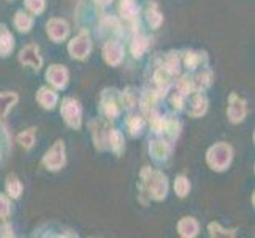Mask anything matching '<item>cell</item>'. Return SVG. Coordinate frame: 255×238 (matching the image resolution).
I'll use <instances>...</instances> for the list:
<instances>
[{
    "label": "cell",
    "instance_id": "4316f807",
    "mask_svg": "<svg viewBox=\"0 0 255 238\" xmlns=\"http://www.w3.org/2000/svg\"><path fill=\"white\" fill-rule=\"evenodd\" d=\"M95 2L99 3V5H102V6H107V5H110L111 0H95Z\"/></svg>",
    "mask_w": 255,
    "mask_h": 238
},
{
    "label": "cell",
    "instance_id": "9a60e30c",
    "mask_svg": "<svg viewBox=\"0 0 255 238\" xmlns=\"http://www.w3.org/2000/svg\"><path fill=\"white\" fill-rule=\"evenodd\" d=\"M32 24H33L32 17L29 14L22 13V11H19L14 17V25H16L19 32H29L30 27H32Z\"/></svg>",
    "mask_w": 255,
    "mask_h": 238
},
{
    "label": "cell",
    "instance_id": "4fadbf2b",
    "mask_svg": "<svg viewBox=\"0 0 255 238\" xmlns=\"http://www.w3.org/2000/svg\"><path fill=\"white\" fill-rule=\"evenodd\" d=\"M182 224L178 226L179 234L182 237H195L197 231H198V224L195 223L193 218H184V221H181Z\"/></svg>",
    "mask_w": 255,
    "mask_h": 238
},
{
    "label": "cell",
    "instance_id": "e0dca14e",
    "mask_svg": "<svg viewBox=\"0 0 255 238\" xmlns=\"http://www.w3.org/2000/svg\"><path fill=\"white\" fill-rule=\"evenodd\" d=\"M21 183L17 181V178L14 175H10L8 176V180H6V191H8V194L13 197V199H16V197H19V194H21Z\"/></svg>",
    "mask_w": 255,
    "mask_h": 238
},
{
    "label": "cell",
    "instance_id": "7a4b0ae2",
    "mask_svg": "<svg viewBox=\"0 0 255 238\" xmlns=\"http://www.w3.org/2000/svg\"><path fill=\"white\" fill-rule=\"evenodd\" d=\"M62 114L67 121L68 126H72L75 129H80L81 126V107L80 103L73 99H65L62 105Z\"/></svg>",
    "mask_w": 255,
    "mask_h": 238
},
{
    "label": "cell",
    "instance_id": "9c48e42d",
    "mask_svg": "<svg viewBox=\"0 0 255 238\" xmlns=\"http://www.w3.org/2000/svg\"><path fill=\"white\" fill-rule=\"evenodd\" d=\"M48 81H51L56 87H64L67 84V70L60 65H52L46 73Z\"/></svg>",
    "mask_w": 255,
    "mask_h": 238
},
{
    "label": "cell",
    "instance_id": "277c9868",
    "mask_svg": "<svg viewBox=\"0 0 255 238\" xmlns=\"http://www.w3.org/2000/svg\"><path fill=\"white\" fill-rule=\"evenodd\" d=\"M152 175V178H149V192L152 194V197L157 199V200H160V199H165L166 196V178L159 173V172H151Z\"/></svg>",
    "mask_w": 255,
    "mask_h": 238
},
{
    "label": "cell",
    "instance_id": "603a6c76",
    "mask_svg": "<svg viewBox=\"0 0 255 238\" xmlns=\"http://www.w3.org/2000/svg\"><path fill=\"white\" fill-rule=\"evenodd\" d=\"M110 138H111V148L113 149H119L122 146V135L116 130H111L110 134Z\"/></svg>",
    "mask_w": 255,
    "mask_h": 238
},
{
    "label": "cell",
    "instance_id": "5bb4252c",
    "mask_svg": "<svg viewBox=\"0 0 255 238\" xmlns=\"http://www.w3.org/2000/svg\"><path fill=\"white\" fill-rule=\"evenodd\" d=\"M138 11H139V8L136 6L133 0H121V13L124 17H127V19H133Z\"/></svg>",
    "mask_w": 255,
    "mask_h": 238
},
{
    "label": "cell",
    "instance_id": "8fae6325",
    "mask_svg": "<svg viewBox=\"0 0 255 238\" xmlns=\"http://www.w3.org/2000/svg\"><path fill=\"white\" fill-rule=\"evenodd\" d=\"M14 46V41L11 33L6 30L5 25H0V56H8Z\"/></svg>",
    "mask_w": 255,
    "mask_h": 238
},
{
    "label": "cell",
    "instance_id": "52a82bcc",
    "mask_svg": "<svg viewBox=\"0 0 255 238\" xmlns=\"http://www.w3.org/2000/svg\"><path fill=\"white\" fill-rule=\"evenodd\" d=\"M21 62L24 65H29L32 67L33 70H38L41 67V57L38 56V48L37 46H33V45H29V46H25L22 51H21Z\"/></svg>",
    "mask_w": 255,
    "mask_h": 238
},
{
    "label": "cell",
    "instance_id": "d6986e66",
    "mask_svg": "<svg viewBox=\"0 0 255 238\" xmlns=\"http://www.w3.org/2000/svg\"><path fill=\"white\" fill-rule=\"evenodd\" d=\"M147 48V38L144 37H136L133 40V45H131V52H133V56L138 57L143 54V51Z\"/></svg>",
    "mask_w": 255,
    "mask_h": 238
},
{
    "label": "cell",
    "instance_id": "5b68a950",
    "mask_svg": "<svg viewBox=\"0 0 255 238\" xmlns=\"http://www.w3.org/2000/svg\"><path fill=\"white\" fill-rule=\"evenodd\" d=\"M89 49H91L89 37H87L84 32L70 43V52H72V56L76 59H84L87 54H89Z\"/></svg>",
    "mask_w": 255,
    "mask_h": 238
},
{
    "label": "cell",
    "instance_id": "ba28073f",
    "mask_svg": "<svg viewBox=\"0 0 255 238\" xmlns=\"http://www.w3.org/2000/svg\"><path fill=\"white\" fill-rule=\"evenodd\" d=\"M68 33V25L65 21L62 19H51L48 24V35L54 40V41H60L67 37Z\"/></svg>",
    "mask_w": 255,
    "mask_h": 238
},
{
    "label": "cell",
    "instance_id": "7c38bea8",
    "mask_svg": "<svg viewBox=\"0 0 255 238\" xmlns=\"http://www.w3.org/2000/svg\"><path fill=\"white\" fill-rule=\"evenodd\" d=\"M37 99H38V102L41 103V107H43V108L51 110V108H54V105H56V102H57V95H56V92H52V91L46 89V87H41L40 92H38V95H37Z\"/></svg>",
    "mask_w": 255,
    "mask_h": 238
},
{
    "label": "cell",
    "instance_id": "ffe728a7",
    "mask_svg": "<svg viewBox=\"0 0 255 238\" xmlns=\"http://www.w3.org/2000/svg\"><path fill=\"white\" fill-rule=\"evenodd\" d=\"M17 140H19V143L24 146V148H32L33 146V142H35V137H33V129H29L22 132V134L17 135Z\"/></svg>",
    "mask_w": 255,
    "mask_h": 238
},
{
    "label": "cell",
    "instance_id": "cb8c5ba5",
    "mask_svg": "<svg viewBox=\"0 0 255 238\" xmlns=\"http://www.w3.org/2000/svg\"><path fill=\"white\" fill-rule=\"evenodd\" d=\"M128 127H130V132H131V135H136L139 130H141L143 127V122L139 118H133V119H130L128 121Z\"/></svg>",
    "mask_w": 255,
    "mask_h": 238
},
{
    "label": "cell",
    "instance_id": "8992f818",
    "mask_svg": "<svg viewBox=\"0 0 255 238\" xmlns=\"http://www.w3.org/2000/svg\"><path fill=\"white\" fill-rule=\"evenodd\" d=\"M228 116L232 122H240L246 116V105L236 94L230 95V107H228Z\"/></svg>",
    "mask_w": 255,
    "mask_h": 238
},
{
    "label": "cell",
    "instance_id": "44dd1931",
    "mask_svg": "<svg viewBox=\"0 0 255 238\" xmlns=\"http://www.w3.org/2000/svg\"><path fill=\"white\" fill-rule=\"evenodd\" d=\"M147 14H149V22H151L154 27H157L160 22H162V14H160V11L157 10V6L152 3V5H149V8H147Z\"/></svg>",
    "mask_w": 255,
    "mask_h": 238
},
{
    "label": "cell",
    "instance_id": "2e32d148",
    "mask_svg": "<svg viewBox=\"0 0 255 238\" xmlns=\"http://www.w3.org/2000/svg\"><path fill=\"white\" fill-rule=\"evenodd\" d=\"M17 100L14 94H0V116H5L6 111L13 107V103Z\"/></svg>",
    "mask_w": 255,
    "mask_h": 238
},
{
    "label": "cell",
    "instance_id": "484cf974",
    "mask_svg": "<svg viewBox=\"0 0 255 238\" xmlns=\"http://www.w3.org/2000/svg\"><path fill=\"white\" fill-rule=\"evenodd\" d=\"M8 215V202L3 196H0V218Z\"/></svg>",
    "mask_w": 255,
    "mask_h": 238
},
{
    "label": "cell",
    "instance_id": "7402d4cb",
    "mask_svg": "<svg viewBox=\"0 0 255 238\" xmlns=\"http://www.w3.org/2000/svg\"><path fill=\"white\" fill-rule=\"evenodd\" d=\"M25 5L30 8L32 13H41L45 10V0H25Z\"/></svg>",
    "mask_w": 255,
    "mask_h": 238
},
{
    "label": "cell",
    "instance_id": "6da1fadb",
    "mask_svg": "<svg viewBox=\"0 0 255 238\" xmlns=\"http://www.w3.org/2000/svg\"><path fill=\"white\" fill-rule=\"evenodd\" d=\"M209 153L216 154V157L208 156V161L214 170H225L232 161V148L227 145H217Z\"/></svg>",
    "mask_w": 255,
    "mask_h": 238
},
{
    "label": "cell",
    "instance_id": "d4e9b609",
    "mask_svg": "<svg viewBox=\"0 0 255 238\" xmlns=\"http://www.w3.org/2000/svg\"><path fill=\"white\" fill-rule=\"evenodd\" d=\"M198 60H200V57L197 54H193V52H189V54L186 56V64L190 68H195L197 64H198Z\"/></svg>",
    "mask_w": 255,
    "mask_h": 238
},
{
    "label": "cell",
    "instance_id": "ac0fdd59",
    "mask_svg": "<svg viewBox=\"0 0 255 238\" xmlns=\"http://www.w3.org/2000/svg\"><path fill=\"white\" fill-rule=\"evenodd\" d=\"M174 191H176V194H178L179 197H186L187 194H189V191H190L189 181L184 178V176L176 178V181H174Z\"/></svg>",
    "mask_w": 255,
    "mask_h": 238
},
{
    "label": "cell",
    "instance_id": "30bf717a",
    "mask_svg": "<svg viewBox=\"0 0 255 238\" xmlns=\"http://www.w3.org/2000/svg\"><path fill=\"white\" fill-rule=\"evenodd\" d=\"M103 52H105V59H107L110 64L116 65V64L121 62V59H122V48H121V45H118V43H114V41L107 43V46H105Z\"/></svg>",
    "mask_w": 255,
    "mask_h": 238
},
{
    "label": "cell",
    "instance_id": "3957f363",
    "mask_svg": "<svg viewBox=\"0 0 255 238\" xmlns=\"http://www.w3.org/2000/svg\"><path fill=\"white\" fill-rule=\"evenodd\" d=\"M45 164L49 170H59L62 169L65 164L64 157V142H57L54 146L51 148V151L46 153L45 156Z\"/></svg>",
    "mask_w": 255,
    "mask_h": 238
}]
</instances>
